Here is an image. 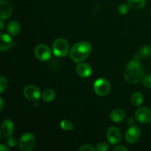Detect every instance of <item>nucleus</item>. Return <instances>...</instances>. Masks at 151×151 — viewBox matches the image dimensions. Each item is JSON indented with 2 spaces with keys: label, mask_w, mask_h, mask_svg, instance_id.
<instances>
[{
  "label": "nucleus",
  "mask_w": 151,
  "mask_h": 151,
  "mask_svg": "<svg viewBox=\"0 0 151 151\" xmlns=\"http://www.w3.org/2000/svg\"><path fill=\"white\" fill-rule=\"evenodd\" d=\"M139 55H136L132 60L128 63L124 72V77L128 83L136 84L142 81L145 77V69L139 63Z\"/></svg>",
  "instance_id": "nucleus-1"
},
{
  "label": "nucleus",
  "mask_w": 151,
  "mask_h": 151,
  "mask_svg": "<svg viewBox=\"0 0 151 151\" xmlns=\"http://www.w3.org/2000/svg\"><path fill=\"white\" fill-rule=\"evenodd\" d=\"M91 44L87 41H79L74 44L69 52L70 58L75 63H81L85 60L91 52Z\"/></svg>",
  "instance_id": "nucleus-2"
},
{
  "label": "nucleus",
  "mask_w": 151,
  "mask_h": 151,
  "mask_svg": "<svg viewBox=\"0 0 151 151\" xmlns=\"http://www.w3.org/2000/svg\"><path fill=\"white\" fill-rule=\"evenodd\" d=\"M53 53L57 57H65L70 52L68 41L65 38H57L52 44Z\"/></svg>",
  "instance_id": "nucleus-3"
},
{
  "label": "nucleus",
  "mask_w": 151,
  "mask_h": 151,
  "mask_svg": "<svg viewBox=\"0 0 151 151\" xmlns=\"http://www.w3.org/2000/svg\"><path fill=\"white\" fill-rule=\"evenodd\" d=\"M35 145V137L31 133H25L19 141V147L22 151H31Z\"/></svg>",
  "instance_id": "nucleus-4"
},
{
  "label": "nucleus",
  "mask_w": 151,
  "mask_h": 151,
  "mask_svg": "<svg viewBox=\"0 0 151 151\" xmlns=\"http://www.w3.org/2000/svg\"><path fill=\"white\" fill-rule=\"evenodd\" d=\"M94 90L96 94L101 97L109 94L111 91V86L109 81L104 78H99L96 80L94 83Z\"/></svg>",
  "instance_id": "nucleus-5"
},
{
  "label": "nucleus",
  "mask_w": 151,
  "mask_h": 151,
  "mask_svg": "<svg viewBox=\"0 0 151 151\" xmlns=\"http://www.w3.org/2000/svg\"><path fill=\"white\" fill-rule=\"evenodd\" d=\"M35 58L40 61H47L52 57V51L45 44H38L34 50Z\"/></svg>",
  "instance_id": "nucleus-6"
},
{
  "label": "nucleus",
  "mask_w": 151,
  "mask_h": 151,
  "mask_svg": "<svg viewBox=\"0 0 151 151\" xmlns=\"http://www.w3.org/2000/svg\"><path fill=\"white\" fill-rule=\"evenodd\" d=\"M23 94L27 100L32 102L38 101L41 98V95L39 88L34 85H28L25 86Z\"/></svg>",
  "instance_id": "nucleus-7"
},
{
  "label": "nucleus",
  "mask_w": 151,
  "mask_h": 151,
  "mask_svg": "<svg viewBox=\"0 0 151 151\" xmlns=\"http://www.w3.org/2000/svg\"><path fill=\"white\" fill-rule=\"evenodd\" d=\"M106 137L109 142L111 145H116L122 139V132L116 127H110L106 133Z\"/></svg>",
  "instance_id": "nucleus-8"
},
{
  "label": "nucleus",
  "mask_w": 151,
  "mask_h": 151,
  "mask_svg": "<svg viewBox=\"0 0 151 151\" xmlns=\"http://www.w3.org/2000/svg\"><path fill=\"white\" fill-rule=\"evenodd\" d=\"M137 120L142 124H148L151 122V110L147 107H141L135 112Z\"/></svg>",
  "instance_id": "nucleus-9"
},
{
  "label": "nucleus",
  "mask_w": 151,
  "mask_h": 151,
  "mask_svg": "<svg viewBox=\"0 0 151 151\" xmlns=\"http://www.w3.org/2000/svg\"><path fill=\"white\" fill-rule=\"evenodd\" d=\"M140 136H141V130H140L139 127L133 125L130 126L129 128L127 130L126 133H125V139H126L127 142L133 144L138 141Z\"/></svg>",
  "instance_id": "nucleus-10"
},
{
  "label": "nucleus",
  "mask_w": 151,
  "mask_h": 151,
  "mask_svg": "<svg viewBox=\"0 0 151 151\" xmlns=\"http://www.w3.org/2000/svg\"><path fill=\"white\" fill-rule=\"evenodd\" d=\"M13 132H14V124L13 121L10 119H4L1 123V131H0L1 137L8 138L13 135Z\"/></svg>",
  "instance_id": "nucleus-11"
},
{
  "label": "nucleus",
  "mask_w": 151,
  "mask_h": 151,
  "mask_svg": "<svg viewBox=\"0 0 151 151\" xmlns=\"http://www.w3.org/2000/svg\"><path fill=\"white\" fill-rule=\"evenodd\" d=\"M75 69L77 74L81 78H88L92 74V68L86 63H78Z\"/></svg>",
  "instance_id": "nucleus-12"
},
{
  "label": "nucleus",
  "mask_w": 151,
  "mask_h": 151,
  "mask_svg": "<svg viewBox=\"0 0 151 151\" xmlns=\"http://www.w3.org/2000/svg\"><path fill=\"white\" fill-rule=\"evenodd\" d=\"M14 44L11 35L9 34L1 33L0 35V50L1 52H5L10 50Z\"/></svg>",
  "instance_id": "nucleus-13"
},
{
  "label": "nucleus",
  "mask_w": 151,
  "mask_h": 151,
  "mask_svg": "<svg viewBox=\"0 0 151 151\" xmlns=\"http://www.w3.org/2000/svg\"><path fill=\"white\" fill-rule=\"evenodd\" d=\"M13 12L12 5L7 1H0V18L1 19H7L11 16Z\"/></svg>",
  "instance_id": "nucleus-14"
},
{
  "label": "nucleus",
  "mask_w": 151,
  "mask_h": 151,
  "mask_svg": "<svg viewBox=\"0 0 151 151\" xmlns=\"http://www.w3.org/2000/svg\"><path fill=\"white\" fill-rule=\"evenodd\" d=\"M125 117V112L122 109H115L110 113V119L114 122L119 123L122 122Z\"/></svg>",
  "instance_id": "nucleus-15"
},
{
  "label": "nucleus",
  "mask_w": 151,
  "mask_h": 151,
  "mask_svg": "<svg viewBox=\"0 0 151 151\" xmlns=\"http://www.w3.org/2000/svg\"><path fill=\"white\" fill-rule=\"evenodd\" d=\"M7 32L11 36H16L19 34L21 30L20 24L16 21H11L7 24Z\"/></svg>",
  "instance_id": "nucleus-16"
},
{
  "label": "nucleus",
  "mask_w": 151,
  "mask_h": 151,
  "mask_svg": "<svg viewBox=\"0 0 151 151\" xmlns=\"http://www.w3.org/2000/svg\"><path fill=\"white\" fill-rule=\"evenodd\" d=\"M128 4L130 8L134 10H140L145 6V0H128Z\"/></svg>",
  "instance_id": "nucleus-17"
},
{
  "label": "nucleus",
  "mask_w": 151,
  "mask_h": 151,
  "mask_svg": "<svg viewBox=\"0 0 151 151\" xmlns=\"http://www.w3.org/2000/svg\"><path fill=\"white\" fill-rule=\"evenodd\" d=\"M41 98H42V100H44V102H47V103L52 102V100H55V92L54 90L50 89V88L46 89L45 91L42 93Z\"/></svg>",
  "instance_id": "nucleus-18"
},
{
  "label": "nucleus",
  "mask_w": 151,
  "mask_h": 151,
  "mask_svg": "<svg viewBox=\"0 0 151 151\" xmlns=\"http://www.w3.org/2000/svg\"><path fill=\"white\" fill-rule=\"evenodd\" d=\"M143 100V95L139 91H136L131 96V103L134 106H139L142 104Z\"/></svg>",
  "instance_id": "nucleus-19"
},
{
  "label": "nucleus",
  "mask_w": 151,
  "mask_h": 151,
  "mask_svg": "<svg viewBox=\"0 0 151 151\" xmlns=\"http://www.w3.org/2000/svg\"><path fill=\"white\" fill-rule=\"evenodd\" d=\"M138 55L140 56V58H147L151 56V47L149 45L144 46L142 47L138 52Z\"/></svg>",
  "instance_id": "nucleus-20"
},
{
  "label": "nucleus",
  "mask_w": 151,
  "mask_h": 151,
  "mask_svg": "<svg viewBox=\"0 0 151 151\" xmlns=\"http://www.w3.org/2000/svg\"><path fill=\"white\" fill-rule=\"evenodd\" d=\"M60 127L64 131H72L74 128L73 123H72L71 121L68 120V119H63V120L60 122Z\"/></svg>",
  "instance_id": "nucleus-21"
},
{
  "label": "nucleus",
  "mask_w": 151,
  "mask_h": 151,
  "mask_svg": "<svg viewBox=\"0 0 151 151\" xmlns=\"http://www.w3.org/2000/svg\"><path fill=\"white\" fill-rule=\"evenodd\" d=\"M130 7L128 4H119V7H118L117 10L121 15H125L129 12Z\"/></svg>",
  "instance_id": "nucleus-22"
},
{
  "label": "nucleus",
  "mask_w": 151,
  "mask_h": 151,
  "mask_svg": "<svg viewBox=\"0 0 151 151\" xmlns=\"http://www.w3.org/2000/svg\"><path fill=\"white\" fill-rule=\"evenodd\" d=\"M7 87V80L5 77L1 75L0 77V93H3Z\"/></svg>",
  "instance_id": "nucleus-23"
},
{
  "label": "nucleus",
  "mask_w": 151,
  "mask_h": 151,
  "mask_svg": "<svg viewBox=\"0 0 151 151\" xmlns=\"http://www.w3.org/2000/svg\"><path fill=\"white\" fill-rule=\"evenodd\" d=\"M142 83L145 88H151V75H147L144 77L142 80Z\"/></svg>",
  "instance_id": "nucleus-24"
},
{
  "label": "nucleus",
  "mask_w": 151,
  "mask_h": 151,
  "mask_svg": "<svg viewBox=\"0 0 151 151\" xmlns=\"http://www.w3.org/2000/svg\"><path fill=\"white\" fill-rule=\"evenodd\" d=\"M109 149V146L107 143L106 142H100L98 143L96 147V150L98 151H106Z\"/></svg>",
  "instance_id": "nucleus-25"
},
{
  "label": "nucleus",
  "mask_w": 151,
  "mask_h": 151,
  "mask_svg": "<svg viewBox=\"0 0 151 151\" xmlns=\"http://www.w3.org/2000/svg\"><path fill=\"white\" fill-rule=\"evenodd\" d=\"M96 150V148H94L92 145H83L81 146L79 148L80 151H94Z\"/></svg>",
  "instance_id": "nucleus-26"
},
{
  "label": "nucleus",
  "mask_w": 151,
  "mask_h": 151,
  "mask_svg": "<svg viewBox=\"0 0 151 151\" xmlns=\"http://www.w3.org/2000/svg\"><path fill=\"white\" fill-rule=\"evenodd\" d=\"M7 145L10 146V147H13L16 145L17 141H16V139L15 137H12L11 136V137H8V139H7Z\"/></svg>",
  "instance_id": "nucleus-27"
},
{
  "label": "nucleus",
  "mask_w": 151,
  "mask_h": 151,
  "mask_svg": "<svg viewBox=\"0 0 151 151\" xmlns=\"http://www.w3.org/2000/svg\"><path fill=\"white\" fill-rule=\"evenodd\" d=\"M114 151H128V149L122 145H119V146H116V147H114Z\"/></svg>",
  "instance_id": "nucleus-28"
},
{
  "label": "nucleus",
  "mask_w": 151,
  "mask_h": 151,
  "mask_svg": "<svg viewBox=\"0 0 151 151\" xmlns=\"http://www.w3.org/2000/svg\"><path fill=\"white\" fill-rule=\"evenodd\" d=\"M0 150H1V151H9V150H10V149H9L8 147H7V146L1 144V145H0Z\"/></svg>",
  "instance_id": "nucleus-29"
},
{
  "label": "nucleus",
  "mask_w": 151,
  "mask_h": 151,
  "mask_svg": "<svg viewBox=\"0 0 151 151\" xmlns=\"http://www.w3.org/2000/svg\"><path fill=\"white\" fill-rule=\"evenodd\" d=\"M127 123H128V125H130V126H131V125H134V118H132V117L128 118V121H127Z\"/></svg>",
  "instance_id": "nucleus-30"
},
{
  "label": "nucleus",
  "mask_w": 151,
  "mask_h": 151,
  "mask_svg": "<svg viewBox=\"0 0 151 151\" xmlns=\"http://www.w3.org/2000/svg\"><path fill=\"white\" fill-rule=\"evenodd\" d=\"M0 102H1V108H0V111H1L3 110V108H4V100H3V99L0 98Z\"/></svg>",
  "instance_id": "nucleus-31"
},
{
  "label": "nucleus",
  "mask_w": 151,
  "mask_h": 151,
  "mask_svg": "<svg viewBox=\"0 0 151 151\" xmlns=\"http://www.w3.org/2000/svg\"><path fill=\"white\" fill-rule=\"evenodd\" d=\"M4 28V22L2 19H1V21H0V29L2 30Z\"/></svg>",
  "instance_id": "nucleus-32"
},
{
  "label": "nucleus",
  "mask_w": 151,
  "mask_h": 151,
  "mask_svg": "<svg viewBox=\"0 0 151 151\" xmlns=\"http://www.w3.org/2000/svg\"><path fill=\"white\" fill-rule=\"evenodd\" d=\"M6 1H9V0H6Z\"/></svg>",
  "instance_id": "nucleus-33"
}]
</instances>
